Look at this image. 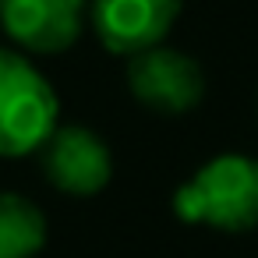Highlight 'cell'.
I'll use <instances>...</instances> for the list:
<instances>
[{"label": "cell", "mask_w": 258, "mask_h": 258, "mask_svg": "<svg viewBox=\"0 0 258 258\" xmlns=\"http://www.w3.org/2000/svg\"><path fill=\"white\" fill-rule=\"evenodd\" d=\"M177 219L219 233H247L258 226V159L223 152L202 163L173 191Z\"/></svg>", "instance_id": "1"}, {"label": "cell", "mask_w": 258, "mask_h": 258, "mask_svg": "<svg viewBox=\"0 0 258 258\" xmlns=\"http://www.w3.org/2000/svg\"><path fill=\"white\" fill-rule=\"evenodd\" d=\"M60 127V96L43 68L15 50L0 46V159L39 152Z\"/></svg>", "instance_id": "2"}, {"label": "cell", "mask_w": 258, "mask_h": 258, "mask_svg": "<svg viewBox=\"0 0 258 258\" xmlns=\"http://www.w3.org/2000/svg\"><path fill=\"white\" fill-rule=\"evenodd\" d=\"M127 89L145 110L180 117L205 99V71L191 53L159 43L127 57Z\"/></svg>", "instance_id": "3"}, {"label": "cell", "mask_w": 258, "mask_h": 258, "mask_svg": "<svg viewBox=\"0 0 258 258\" xmlns=\"http://www.w3.org/2000/svg\"><path fill=\"white\" fill-rule=\"evenodd\" d=\"M43 177L71 198H92L113 180V152L106 138L85 124H60L39 149Z\"/></svg>", "instance_id": "4"}, {"label": "cell", "mask_w": 258, "mask_h": 258, "mask_svg": "<svg viewBox=\"0 0 258 258\" xmlns=\"http://www.w3.org/2000/svg\"><path fill=\"white\" fill-rule=\"evenodd\" d=\"M89 0H0V29L29 57L68 53L85 29Z\"/></svg>", "instance_id": "5"}, {"label": "cell", "mask_w": 258, "mask_h": 258, "mask_svg": "<svg viewBox=\"0 0 258 258\" xmlns=\"http://www.w3.org/2000/svg\"><path fill=\"white\" fill-rule=\"evenodd\" d=\"M180 8L184 0H89V22L110 53L135 57L166 43Z\"/></svg>", "instance_id": "6"}, {"label": "cell", "mask_w": 258, "mask_h": 258, "mask_svg": "<svg viewBox=\"0 0 258 258\" xmlns=\"http://www.w3.org/2000/svg\"><path fill=\"white\" fill-rule=\"evenodd\" d=\"M50 240L46 212L22 191L0 187V258H36Z\"/></svg>", "instance_id": "7"}]
</instances>
